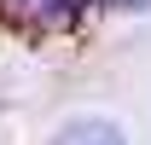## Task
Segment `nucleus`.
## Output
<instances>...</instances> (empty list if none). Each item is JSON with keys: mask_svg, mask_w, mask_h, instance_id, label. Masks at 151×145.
I'll list each match as a JSON object with an SVG mask.
<instances>
[{"mask_svg": "<svg viewBox=\"0 0 151 145\" xmlns=\"http://www.w3.org/2000/svg\"><path fill=\"white\" fill-rule=\"evenodd\" d=\"M0 12L12 23H23V29H70L76 18H81V0H0Z\"/></svg>", "mask_w": 151, "mask_h": 145, "instance_id": "1", "label": "nucleus"}, {"mask_svg": "<svg viewBox=\"0 0 151 145\" xmlns=\"http://www.w3.org/2000/svg\"><path fill=\"white\" fill-rule=\"evenodd\" d=\"M52 145H128V139H122V128L105 122V116H76L70 128H58Z\"/></svg>", "mask_w": 151, "mask_h": 145, "instance_id": "2", "label": "nucleus"}, {"mask_svg": "<svg viewBox=\"0 0 151 145\" xmlns=\"http://www.w3.org/2000/svg\"><path fill=\"white\" fill-rule=\"evenodd\" d=\"M111 6H151V0H111Z\"/></svg>", "mask_w": 151, "mask_h": 145, "instance_id": "3", "label": "nucleus"}]
</instances>
